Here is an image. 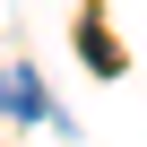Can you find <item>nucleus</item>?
Masks as SVG:
<instances>
[{"mask_svg": "<svg viewBox=\"0 0 147 147\" xmlns=\"http://www.w3.org/2000/svg\"><path fill=\"white\" fill-rule=\"evenodd\" d=\"M0 104H9L18 121H43V87L26 78V69H0Z\"/></svg>", "mask_w": 147, "mask_h": 147, "instance_id": "obj_1", "label": "nucleus"}]
</instances>
